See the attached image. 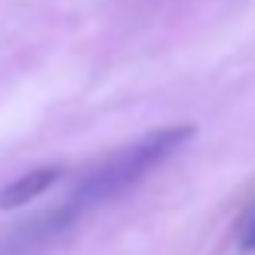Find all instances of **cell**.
I'll return each mask as SVG.
<instances>
[{
	"label": "cell",
	"instance_id": "3",
	"mask_svg": "<svg viewBox=\"0 0 255 255\" xmlns=\"http://www.w3.org/2000/svg\"><path fill=\"white\" fill-rule=\"evenodd\" d=\"M243 249H255V223L249 226V233H246V239H243Z\"/></svg>",
	"mask_w": 255,
	"mask_h": 255
},
{
	"label": "cell",
	"instance_id": "2",
	"mask_svg": "<svg viewBox=\"0 0 255 255\" xmlns=\"http://www.w3.org/2000/svg\"><path fill=\"white\" fill-rule=\"evenodd\" d=\"M58 181H62V168L58 165H45V168H32V171L19 174L6 187H0V210H16V207L42 197Z\"/></svg>",
	"mask_w": 255,
	"mask_h": 255
},
{
	"label": "cell",
	"instance_id": "1",
	"mask_svg": "<svg viewBox=\"0 0 255 255\" xmlns=\"http://www.w3.org/2000/svg\"><path fill=\"white\" fill-rule=\"evenodd\" d=\"M191 136H194V126H171V129L152 132V136H145L142 142H136V145H129V149L110 155L91 178L84 181L81 191L91 194L94 200L123 191L126 184L139 181L142 174H149L155 168V165H162L168 155H174V152L184 145V139H191Z\"/></svg>",
	"mask_w": 255,
	"mask_h": 255
}]
</instances>
